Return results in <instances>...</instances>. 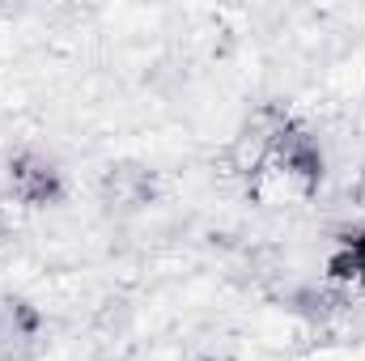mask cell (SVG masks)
<instances>
[{"instance_id": "obj_1", "label": "cell", "mask_w": 365, "mask_h": 361, "mask_svg": "<svg viewBox=\"0 0 365 361\" xmlns=\"http://www.w3.org/2000/svg\"><path fill=\"white\" fill-rule=\"evenodd\" d=\"M268 166H276L284 179L302 183V187H319L323 171H327V158H323V145H319L314 128L284 111V119L272 132V145H268Z\"/></svg>"}, {"instance_id": "obj_2", "label": "cell", "mask_w": 365, "mask_h": 361, "mask_svg": "<svg viewBox=\"0 0 365 361\" xmlns=\"http://www.w3.org/2000/svg\"><path fill=\"white\" fill-rule=\"evenodd\" d=\"M4 183H9V195L26 208H51L68 195V183H64V171L38 153V149H17L9 158V171H4Z\"/></svg>"}, {"instance_id": "obj_3", "label": "cell", "mask_w": 365, "mask_h": 361, "mask_svg": "<svg viewBox=\"0 0 365 361\" xmlns=\"http://www.w3.org/2000/svg\"><path fill=\"white\" fill-rule=\"evenodd\" d=\"M43 349V315L26 302L4 293L0 298V361H30Z\"/></svg>"}, {"instance_id": "obj_4", "label": "cell", "mask_w": 365, "mask_h": 361, "mask_svg": "<svg viewBox=\"0 0 365 361\" xmlns=\"http://www.w3.org/2000/svg\"><path fill=\"white\" fill-rule=\"evenodd\" d=\"M327 276L336 285H353V289L365 285V225H353L336 238V247L327 255Z\"/></svg>"}, {"instance_id": "obj_5", "label": "cell", "mask_w": 365, "mask_h": 361, "mask_svg": "<svg viewBox=\"0 0 365 361\" xmlns=\"http://www.w3.org/2000/svg\"><path fill=\"white\" fill-rule=\"evenodd\" d=\"M149 195H153V175L149 171H140V166H110L106 175H102V200L115 208H140V204H149Z\"/></svg>"}, {"instance_id": "obj_6", "label": "cell", "mask_w": 365, "mask_h": 361, "mask_svg": "<svg viewBox=\"0 0 365 361\" xmlns=\"http://www.w3.org/2000/svg\"><path fill=\"white\" fill-rule=\"evenodd\" d=\"M13 238V225H9V217H4V208H0V247Z\"/></svg>"}]
</instances>
